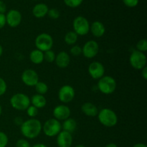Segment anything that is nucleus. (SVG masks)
Returning <instances> with one entry per match:
<instances>
[{
	"label": "nucleus",
	"mask_w": 147,
	"mask_h": 147,
	"mask_svg": "<svg viewBox=\"0 0 147 147\" xmlns=\"http://www.w3.org/2000/svg\"><path fill=\"white\" fill-rule=\"evenodd\" d=\"M75 96H76L75 89L70 85H64L60 88L58 91L59 100L65 104L73 101Z\"/></svg>",
	"instance_id": "nucleus-9"
},
{
	"label": "nucleus",
	"mask_w": 147,
	"mask_h": 147,
	"mask_svg": "<svg viewBox=\"0 0 147 147\" xmlns=\"http://www.w3.org/2000/svg\"><path fill=\"white\" fill-rule=\"evenodd\" d=\"M133 147H147V146L145 144L138 143V144H135Z\"/></svg>",
	"instance_id": "nucleus-40"
},
{
	"label": "nucleus",
	"mask_w": 147,
	"mask_h": 147,
	"mask_svg": "<svg viewBox=\"0 0 147 147\" xmlns=\"http://www.w3.org/2000/svg\"><path fill=\"white\" fill-rule=\"evenodd\" d=\"M34 1H38V0H34Z\"/></svg>",
	"instance_id": "nucleus-45"
},
{
	"label": "nucleus",
	"mask_w": 147,
	"mask_h": 147,
	"mask_svg": "<svg viewBox=\"0 0 147 147\" xmlns=\"http://www.w3.org/2000/svg\"><path fill=\"white\" fill-rule=\"evenodd\" d=\"M70 53L73 56H78L82 54V47L78 45H73L70 50Z\"/></svg>",
	"instance_id": "nucleus-31"
},
{
	"label": "nucleus",
	"mask_w": 147,
	"mask_h": 147,
	"mask_svg": "<svg viewBox=\"0 0 147 147\" xmlns=\"http://www.w3.org/2000/svg\"><path fill=\"white\" fill-rule=\"evenodd\" d=\"M56 65L61 69L66 68L70 63V57L67 53L65 51H61L56 55L55 60Z\"/></svg>",
	"instance_id": "nucleus-16"
},
{
	"label": "nucleus",
	"mask_w": 147,
	"mask_h": 147,
	"mask_svg": "<svg viewBox=\"0 0 147 147\" xmlns=\"http://www.w3.org/2000/svg\"><path fill=\"white\" fill-rule=\"evenodd\" d=\"M9 103L13 109L20 111H26L31 104L30 97L22 93H17L13 95L10 98Z\"/></svg>",
	"instance_id": "nucleus-3"
},
{
	"label": "nucleus",
	"mask_w": 147,
	"mask_h": 147,
	"mask_svg": "<svg viewBox=\"0 0 147 147\" xmlns=\"http://www.w3.org/2000/svg\"><path fill=\"white\" fill-rule=\"evenodd\" d=\"M136 50L144 53L147 50V40L145 38L139 40L136 44Z\"/></svg>",
	"instance_id": "nucleus-26"
},
{
	"label": "nucleus",
	"mask_w": 147,
	"mask_h": 147,
	"mask_svg": "<svg viewBox=\"0 0 147 147\" xmlns=\"http://www.w3.org/2000/svg\"><path fill=\"white\" fill-rule=\"evenodd\" d=\"M30 60L33 64L40 65L44 62V53L35 49L30 53Z\"/></svg>",
	"instance_id": "nucleus-22"
},
{
	"label": "nucleus",
	"mask_w": 147,
	"mask_h": 147,
	"mask_svg": "<svg viewBox=\"0 0 147 147\" xmlns=\"http://www.w3.org/2000/svg\"><path fill=\"white\" fill-rule=\"evenodd\" d=\"M23 119L21 117H16L15 119H14V123H15V124H17V126H21L22 124L23 123Z\"/></svg>",
	"instance_id": "nucleus-37"
},
{
	"label": "nucleus",
	"mask_w": 147,
	"mask_h": 147,
	"mask_svg": "<svg viewBox=\"0 0 147 147\" xmlns=\"http://www.w3.org/2000/svg\"><path fill=\"white\" fill-rule=\"evenodd\" d=\"M34 88H35V90L36 92H37V94L42 95V96L46 94V93L48 92L49 90L48 86H47L45 83L41 81H39L38 83L34 86Z\"/></svg>",
	"instance_id": "nucleus-24"
},
{
	"label": "nucleus",
	"mask_w": 147,
	"mask_h": 147,
	"mask_svg": "<svg viewBox=\"0 0 147 147\" xmlns=\"http://www.w3.org/2000/svg\"><path fill=\"white\" fill-rule=\"evenodd\" d=\"M47 15H48V17L50 18L53 19V20H57V19H58L60 17V13L57 9L52 8L48 10Z\"/></svg>",
	"instance_id": "nucleus-29"
},
{
	"label": "nucleus",
	"mask_w": 147,
	"mask_h": 147,
	"mask_svg": "<svg viewBox=\"0 0 147 147\" xmlns=\"http://www.w3.org/2000/svg\"><path fill=\"white\" fill-rule=\"evenodd\" d=\"M78 35L74 31H69L64 37V41L68 45H74L78 41Z\"/></svg>",
	"instance_id": "nucleus-23"
},
{
	"label": "nucleus",
	"mask_w": 147,
	"mask_h": 147,
	"mask_svg": "<svg viewBox=\"0 0 147 147\" xmlns=\"http://www.w3.org/2000/svg\"><path fill=\"white\" fill-rule=\"evenodd\" d=\"M42 131V124L38 119L30 118L24 121L20 126V131L23 136L28 139H36Z\"/></svg>",
	"instance_id": "nucleus-1"
},
{
	"label": "nucleus",
	"mask_w": 147,
	"mask_h": 147,
	"mask_svg": "<svg viewBox=\"0 0 147 147\" xmlns=\"http://www.w3.org/2000/svg\"><path fill=\"white\" fill-rule=\"evenodd\" d=\"M142 76L144 80H146L147 79V67H144L142 70Z\"/></svg>",
	"instance_id": "nucleus-38"
},
{
	"label": "nucleus",
	"mask_w": 147,
	"mask_h": 147,
	"mask_svg": "<svg viewBox=\"0 0 147 147\" xmlns=\"http://www.w3.org/2000/svg\"><path fill=\"white\" fill-rule=\"evenodd\" d=\"M3 52H4V50H3V47L0 45V57H1V55H2Z\"/></svg>",
	"instance_id": "nucleus-42"
},
{
	"label": "nucleus",
	"mask_w": 147,
	"mask_h": 147,
	"mask_svg": "<svg viewBox=\"0 0 147 147\" xmlns=\"http://www.w3.org/2000/svg\"><path fill=\"white\" fill-rule=\"evenodd\" d=\"M42 131L45 136L48 137H54L57 136L62 131V124L60 121L54 119H50L45 122L42 126Z\"/></svg>",
	"instance_id": "nucleus-6"
},
{
	"label": "nucleus",
	"mask_w": 147,
	"mask_h": 147,
	"mask_svg": "<svg viewBox=\"0 0 147 147\" xmlns=\"http://www.w3.org/2000/svg\"><path fill=\"white\" fill-rule=\"evenodd\" d=\"M55 53L52 50H48V51H46L44 53V60L47 61V63H54L55 60Z\"/></svg>",
	"instance_id": "nucleus-25"
},
{
	"label": "nucleus",
	"mask_w": 147,
	"mask_h": 147,
	"mask_svg": "<svg viewBox=\"0 0 147 147\" xmlns=\"http://www.w3.org/2000/svg\"><path fill=\"white\" fill-rule=\"evenodd\" d=\"M122 1L126 7L133 8V7H136L138 5L139 0H122Z\"/></svg>",
	"instance_id": "nucleus-34"
},
{
	"label": "nucleus",
	"mask_w": 147,
	"mask_h": 147,
	"mask_svg": "<svg viewBox=\"0 0 147 147\" xmlns=\"http://www.w3.org/2000/svg\"><path fill=\"white\" fill-rule=\"evenodd\" d=\"M31 147H48L47 145L44 144H42V143H38V144H34Z\"/></svg>",
	"instance_id": "nucleus-39"
},
{
	"label": "nucleus",
	"mask_w": 147,
	"mask_h": 147,
	"mask_svg": "<svg viewBox=\"0 0 147 147\" xmlns=\"http://www.w3.org/2000/svg\"><path fill=\"white\" fill-rule=\"evenodd\" d=\"M9 138L3 131H0V147H6L8 144Z\"/></svg>",
	"instance_id": "nucleus-30"
},
{
	"label": "nucleus",
	"mask_w": 147,
	"mask_h": 147,
	"mask_svg": "<svg viewBox=\"0 0 147 147\" xmlns=\"http://www.w3.org/2000/svg\"><path fill=\"white\" fill-rule=\"evenodd\" d=\"M16 147H31L30 142L24 139H20L16 142Z\"/></svg>",
	"instance_id": "nucleus-33"
},
{
	"label": "nucleus",
	"mask_w": 147,
	"mask_h": 147,
	"mask_svg": "<svg viewBox=\"0 0 147 147\" xmlns=\"http://www.w3.org/2000/svg\"><path fill=\"white\" fill-rule=\"evenodd\" d=\"M81 111L86 116L88 117H95L98 113V109L97 106L90 102H86L81 106Z\"/></svg>",
	"instance_id": "nucleus-18"
},
{
	"label": "nucleus",
	"mask_w": 147,
	"mask_h": 147,
	"mask_svg": "<svg viewBox=\"0 0 147 147\" xmlns=\"http://www.w3.org/2000/svg\"><path fill=\"white\" fill-rule=\"evenodd\" d=\"M48 10L49 8L47 4L44 3H39L33 7L32 14L36 18H42L47 15Z\"/></svg>",
	"instance_id": "nucleus-19"
},
{
	"label": "nucleus",
	"mask_w": 147,
	"mask_h": 147,
	"mask_svg": "<svg viewBox=\"0 0 147 147\" xmlns=\"http://www.w3.org/2000/svg\"><path fill=\"white\" fill-rule=\"evenodd\" d=\"M7 11V5L3 1L0 0V14H4Z\"/></svg>",
	"instance_id": "nucleus-36"
},
{
	"label": "nucleus",
	"mask_w": 147,
	"mask_h": 147,
	"mask_svg": "<svg viewBox=\"0 0 147 147\" xmlns=\"http://www.w3.org/2000/svg\"><path fill=\"white\" fill-rule=\"evenodd\" d=\"M105 147H118V146L114 143H109L107 145H106Z\"/></svg>",
	"instance_id": "nucleus-41"
},
{
	"label": "nucleus",
	"mask_w": 147,
	"mask_h": 147,
	"mask_svg": "<svg viewBox=\"0 0 147 147\" xmlns=\"http://www.w3.org/2000/svg\"><path fill=\"white\" fill-rule=\"evenodd\" d=\"M98 119L99 122L103 126L107 128H111L116 126L119 121L117 114L112 109L104 108L98 113Z\"/></svg>",
	"instance_id": "nucleus-2"
},
{
	"label": "nucleus",
	"mask_w": 147,
	"mask_h": 147,
	"mask_svg": "<svg viewBox=\"0 0 147 147\" xmlns=\"http://www.w3.org/2000/svg\"><path fill=\"white\" fill-rule=\"evenodd\" d=\"M1 113H2V107H1V104H0V116L1 115Z\"/></svg>",
	"instance_id": "nucleus-43"
},
{
	"label": "nucleus",
	"mask_w": 147,
	"mask_h": 147,
	"mask_svg": "<svg viewBox=\"0 0 147 147\" xmlns=\"http://www.w3.org/2000/svg\"><path fill=\"white\" fill-rule=\"evenodd\" d=\"M75 147H86V146H85L84 145L79 144V145H77V146H75Z\"/></svg>",
	"instance_id": "nucleus-44"
},
{
	"label": "nucleus",
	"mask_w": 147,
	"mask_h": 147,
	"mask_svg": "<svg viewBox=\"0 0 147 147\" xmlns=\"http://www.w3.org/2000/svg\"><path fill=\"white\" fill-rule=\"evenodd\" d=\"M65 4L70 8H76L83 3V0H63Z\"/></svg>",
	"instance_id": "nucleus-27"
},
{
	"label": "nucleus",
	"mask_w": 147,
	"mask_h": 147,
	"mask_svg": "<svg viewBox=\"0 0 147 147\" xmlns=\"http://www.w3.org/2000/svg\"><path fill=\"white\" fill-rule=\"evenodd\" d=\"M77 121L74 119L68 118L66 120L63 121V123L62 124V129L65 131L73 134L77 129Z\"/></svg>",
	"instance_id": "nucleus-21"
},
{
	"label": "nucleus",
	"mask_w": 147,
	"mask_h": 147,
	"mask_svg": "<svg viewBox=\"0 0 147 147\" xmlns=\"http://www.w3.org/2000/svg\"><path fill=\"white\" fill-rule=\"evenodd\" d=\"M21 80L28 87H33L39 82V76L35 70L26 69L21 75Z\"/></svg>",
	"instance_id": "nucleus-11"
},
{
	"label": "nucleus",
	"mask_w": 147,
	"mask_h": 147,
	"mask_svg": "<svg viewBox=\"0 0 147 147\" xmlns=\"http://www.w3.org/2000/svg\"><path fill=\"white\" fill-rule=\"evenodd\" d=\"M30 103L32 104V106H34L37 109H43L44 107H45L46 104H47V100L44 96L37 93L32 96V98H30Z\"/></svg>",
	"instance_id": "nucleus-20"
},
{
	"label": "nucleus",
	"mask_w": 147,
	"mask_h": 147,
	"mask_svg": "<svg viewBox=\"0 0 147 147\" xmlns=\"http://www.w3.org/2000/svg\"><path fill=\"white\" fill-rule=\"evenodd\" d=\"M6 17V23L10 27L15 28L18 27L22 22V14L20 11L17 9H10L7 14Z\"/></svg>",
	"instance_id": "nucleus-14"
},
{
	"label": "nucleus",
	"mask_w": 147,
	"mask_h": 147,
	"mask_svg": "<svg viewBox=\"0 0 147 147\" xmlns=\"http://www.w3.org/2000/svg\"><path fill=\"white\" fill-rule=\"evenodd\" d=\"M72 134L62 130L57 136V144L58 147H71L73 144Z\"/></svg>",
	"instance_id": "nucleus-15"
},
{
	"label": "nucleus",
	"mask_w": 147,
	"mask_h": 147,
	"mask_svg": "<svg viewBox=\"0 0 147 147\" xmlns=\"http://www.w3.org/2000/svg\"><path fill=\"white\" fill-rule=\"evenodd\" d=\"M26 111H27V115H28L30 118H35L36 116L38 115L39 109H37L36 107H34V106L30 105V106L27 108Z\"/></svg>",
	"instance_id": "nucleus-28"
},
{
	"label": "nucleus",
	"mask_w": 147,
	"mask_h": 147,
	"mask_svg": "<svg viewBox=\"0 0 147 147\" xmlns=\"http://www.w3.org/2000/svg\"><path fill=\"white\" fill-rule=\"evenodd\" d=\"M53 44H54V41L52 36L50 34L45 32L38 34L34 40L36 49L43 53L52 50Z\"/></svg>",
	"instance_id": "nucleus-5"
},
{
	"label": "nucleus",
	"mask_w": 147,
	"mask_h": 147,
	"mask_svg": "<svg viewBox=\"0 0 147 147\" xmlns=\"http://www.w3.org/2000/svg\"><path fill=\"white\" fill-rule=\"evenodd\" d=\"M6 24H7V23H6L5 14H0V30L4 28V27Z\"/></svg>",
	"instance_id": "nucleus-35"
},
{
	"label": "nucleus",
	"mask_w": 147,
	"mask_h": 147,
	"mask_svg": "<svg viewBox=\"0 0 147 147\" xmlns=\"http://www.w3.org/2000/svg\"><path fill=\"white\" fill-rule=\"evenodd\" d=\"M88 74L94 80H99L105 76V67L101 63L95 61L90 63L88 68Z\"/></svg>",
	"instance_id": "nucleus-12"
},
{
	"label": "nucleus",
	"mask_w": 147,
	"mask_h": 147,
	"mask_svg": "<svg viewBox=\"0 0 147 147\" xmlns=\"http://www.w3.org/2000/svg\"><path fill=\"white\" fill-rule=\"evenodd\" d=\"M7 90V85L4 78L0 77V96L5 94Z\"/></svg>",
	"instance_id": "nucleus-32"
},
{
	"label": "nucleus",
	"mask_w": 147,
	"mask_h": 147,
	"mask_svg": "<svg viewBox=\"0 0 147 147\" xmlns=\"http://www.w3.org/2000/svg\"><path fill=\"white\" fill-rule=\"evenodd\" d=\"M53 114L54 116V119L62 121H65L67 119L70 118L71 114V111L70 108L65 104L57 105V106L54 108L53 111Z\"/></svg>",
	"instance_id": "nucleus-13"
},
{
	"label": "nucleus",
	"mask_w": 147,
	"mask_h": 147,
	"mask_svg": "<svg viewBox=\"0 0 147 147\" xmlns=\"http://www.w3.org/2000/svg\"><path fill=\"white\" fill-rule=\"evenodd\" d=\"M129 63L135 70H142L146 66V55L138 50H134L129 57Z\"/></svg>",
	"instance_id": "nucleus-8"
},
{
	"label": "nucleus",
	"mask_w": 147,
	"mask_h": 147,
	"mask_svg": "<svg viewBox=\"0 0 147 147\" xmlns=\"http://www.w3.org/2000/svg\"><path fill=\"white\" fill-rule=\"evenodd\" d=\"M90 25L88 20L86 17L78 16L73 20V31L78 36H85L90 32Z\"/></svg>",
	"instance_id": "nucleus-7"
},
{
	"label": "nucleus",
	"mask_w": 147,
	"mask_h": 147,
	"mask_svg": "<svg viewBox=\"0 0 147 147\" xmlns=\"http://www.w3.org/2000/svg\"><path fill=\"white\" fill-rule=\"evenodd\" d=\"M90 32L95 37L100 38L104 35L106 27L100 21H95L90 25Z\"/></svg>",
	"instance_id": "nucleus-17"
},
{
	"label": "nucleus",
	"mask_w": 147,
	"mask_h": 147,
	"mask_svg": "<svg viewBox=\"0 0 147 147\" xmlns=\"http://www.w3.org/2000/svg\"><path fill=\"white\" fill-rule=\"evenodd\" d=\"M117 86L116 80L110 76H104L98 82L97 87L100 92L105 95H111L115 92Z\"/></svg>",
	"instance_id": "nucleus-4"
},
{
	"label": "nucleus",
	"mask_w": 147,
	"mask_h": 147,
	"mask_svg": "<svg viewBox=\"0 0 147 147\" xmlns=\"http://www.w3.org/2000/svg\"><path fill=\"white\" fill-rule=\"evenodd\" d=\"M99 52V45L95 40L86 42L82 47V54L88 59H92L96 57Z\"/></svg>",
	"instance_id": "nucleus-10"
}]
</instances>
